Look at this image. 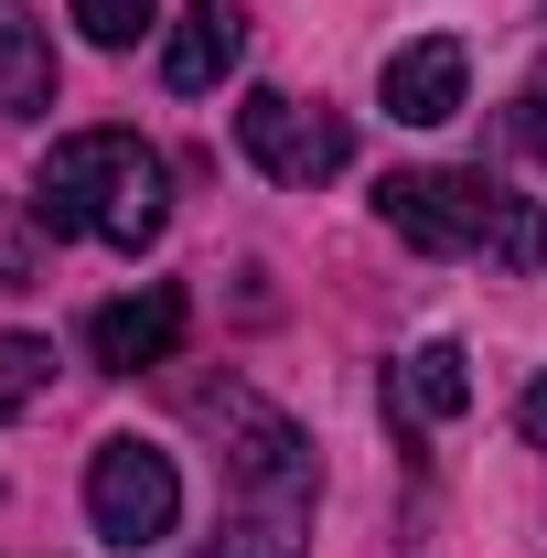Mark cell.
Returning <instances> with one entry per match:
<instances>
[{
	"label": "cell",
	"mask_w": 547,
	"mask_h": 558,
	"mask_svg": "<svg viewBox=\"0 0 547 558\" xmlns=\"http://www.w3.org/2000/svg\"><path fill=\"white\" fill-rule=\"evenodd\" d=\"M172 215V172L161 150L130 130H75L44 150L33 172V226L44 236H108V247H150Z\"/></svg>",
	"instance_id": "6da1fadb"
},
{
	"label": "cell",
	"mask_w": 547,
	"mask_h": 558,
	"mask_svg": "<svg viewBox=\"0 0 547 558\" xmlns=\"http://www.w3.org/2000/svg\"><path fill=\"white\" fill-rule=\"evenodd\" d=\"M86 526L108 537V548H161L172 526H183V473H172V451H150V440H97V462H86Z\"/></svg>",
	"instance_id": "7a4b0ae2"
},
{
	"label": "cell",
	"mask_w": 547,
	"mask_h": 558,
	"mask_svg": "<svg viewBox=\"0 0 547 558\" xmlns=\"http://www.w3.org/2000/svg\"><path fill=\"white\" fill-rule=\"evenodd\" d=\"M236 150L269 183H333L343 161H354V130L323 119V108H301V97H279V86H247L236 97Z\"/></svg>",
	"instance_id": "3957f363"
},
{
	"label": "cell",
	"mask_w": 547,
	"mask_h": 558,
	"mask_svg": "<svg viewBox=\"0 0 547 558\" xmlns=\"http://www.w3.org/2000/svg\"><path fill=\"white\" fill-rule=\"evenodd\" d=\"M205 418L226 429V473L247 484V505H279V515H301L312 505V440L290 429L279 409H258V398H205Z\"/></svg>",
	"instance_id": "277c9868"
},
{
	"label": "cell",
	"mask_w": 547,
	"mask_h": 558,
	"mask_svg": "<svg viewBox=\"0 0 547 558\" xmlns=\"http://www.w3.org/2000/svg\"><path fill=\"white\" fill-rule=\"evenodd\" d=\"M376 215L409 236L418 258H473L483 215H494V183L483 172H387L376 183Z\"/></svg>",
	"instance_id": "5b68a950"
},
{
	"label": "cell",
	"mask_w": 547,
	"mask_h": 558,
	"mask_svg": "<svg viewBox=\"0 0 547 558\" xmlns=\"http://www.w3.org/2000/svg\"><path fill=\"white\" fill-rule=\"evenodd\" d=\"M172 344H183V290H130V301L86 312V354H97L108 376H139V365H172Z\"/></svg>",
	"instance_id": "8992f818"
},
{
	"label": "cell",
	"mask_w": 547,
	"mask_h": 558,
	"mask_svg": "<svg viewBox=\"0 0 547 558\" xmlns=\"http://www.w3.org/2000/svg\"><path fill=\"white\" fill-rule=\"evenodd\" d=\"M236 65H247V11H236V0H194V11L172 22V44H161V86H172V97H205V86H226Z\"/></svg>",
	"instance_id": "52a82bcc"
},
{
	"label": "cell",
	"mask_w": 547,
	"mask_h": 558,
	"mask_svg": "<svg viewBox=\"0 0 547 558\" xmlns=\"http://www.w3.org/2000/svg\"><path fill=\"white\" fill-rule=\"evenodd\" d=\"M462 86H473V65H462V44H451V33H429V44H398V54H387V75H376V97H387L409 130H440V119H462Z\"/></svg>",
	"instance_id": "ba28073f"
},
{
	"label": "cell",
	"mask_w": 547,
	"mask_h": 558,
	"mask_svg": "<svg viewBox=\"0 0 547 558\" xmlns=\"http://www.w3.org/2000/svg\"><path fill=\"white\" fill-rule=\"evenodd\" d=\"M462 409H473V354H462V344L398 354V376H387V418H398V440L429 429V418H462Z\"/></svg>",
	"instance_id": "9c48e42d"
},
{
	"label": "cell",
	"mask_w": 547,
	"mask_h": 558,
	"mask_svg": "<svg viewBox=\"0 0 547 558\" xmlns=\"http://www.w3.org/2000/svg\"><path fill=\"white\" fill-rule=\"evenodd\" d=\"M54 108V44L22 0H0V119H44Z\"/></svg>",
	"instance_id": "30bf717a"
},
{
	"label": "cell",
	"mask_w": 547,
	"mask_h": 558,
	"mask_svg": "<svg viewBox=\"0 0 547 558\" xmlns=\"http://www.w3.org/2000/svg\"><path fill=\"white\" fill-rule=\"evenodd\" d=\"M483 258L505 279H537V258H547V215H537V194H505L494 183V215H483Z\"/></svg>",
	"instance_id": "8fae6325"
},
{
	"label": "cell",
	"mask_w": 547,
	"mask_h": 558,
	"mask_svg": "<svg viewBox=\"0 0 547 558\" xmlns=\"http://www.w3.org/2000/svg\"><path fill=\"white\" fill-rule=\"evenodd\" d=\"M44 387H54V344L44 333H0V418H22Z\"/></svg>",
	"instance_id": "7c38bea8"
},
{
	"label": "cell",
	"mask_w": 547,
	"mask_h": 558,
	"mask_svg": "<svg viewBox=\"0 0 547 558\" xmlns=\"http://www.w3.org/2000/svg\"><path fill=\"white\" fill-rule=\"evenodd\" d=\"M215 558H301V515H279V505H247V515L215 537Z\"/></svg>",
	"instance_id": "4fadbf2b"
},
{
	"label": "cell",
	"mask_w": 547,
	"mask_h": 558,
	"mask_svg": "<svg viewBox=\"0 0 547 558\" xmlns=\"http://www.w3.org/2000/svg\"><path fill=\"white\" fill-rule=\"evenodd\" d=\"M75 22H86V44H108V54H130L139 33L161 22V0H75Z\"/></svg>",
	"instance_id": "5bb4252c"
},
{
	"label": "cell",
	"mask_w": 547,
	"mask_h": 558,
	"mask_svg": "<svg viewBox=\"0 0 547 558\" xmlns=\"http://www.w3.org/2000/svg\"><path fill=\"white\" fill-rule=\"evenodd\" d=\"M515 130H526V150H537V161H547V65L526 75V108H515Z\"/></svg>",
	"instance_id": "9a60e30c"
},
{
	"label": "cell",
	"mask_w": 547,
	"mask_h": 558,
	"mask_svg": "<svg viewBox=\"0 0 547 558\" xmlns=\"http://www.w3.org/2000/svg\"><path fill=\"white\" fill-rule=\"evenodd\" d=\"M515 429H526V440H547V376L526 387V398H515Z\"/></svg>",
	"instance_id": "2e32d148"
}]
</instances>
